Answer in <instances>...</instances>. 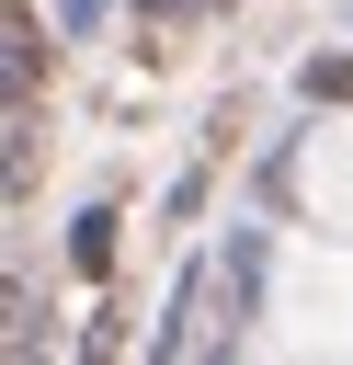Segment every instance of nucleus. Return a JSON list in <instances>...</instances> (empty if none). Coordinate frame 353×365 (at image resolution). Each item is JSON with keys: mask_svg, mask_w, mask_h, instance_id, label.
I'll return each instance as SVG.
<instances>
[{"mask_svg": "<svg viewBox=\"0 0 353 365\" xmlns=\"http://www.w3.org/2000/svg\"><path fill=\"white\" fill-rule=\"evenodd\" d=\"M34 80H46V46H34L23 23H0V103H23Z\"/></svg>", "mask_w": 353, "mask_h": 365, "instance_id": "f257e3e1", "label": "nucleus"}, {"mask_svg": "<svg viewBox=\"0 0 353 365\" xmlns=\"http://www.w3.org/2000/svg\"><path fill=\"white\" fill-rule=\"evenodd\" d=\"M34 342H46V319H34V297L0 274V354H34Z\"/></svg>", "mask_w": 353, "mask_h": 365, "instance_id": "f03ea898", "label": "nucleus"}, {"mask_svg": "<svg viewBox=\"0 0 353 365\" xmlns=\"http://www.w3.org/2000/svg\"><path fill=\"white\" fill-rule=\"evenodd\" d=\"M68 262H80V274H102V262H114V217H102V205L68 228Z\"/></svg>", "mask_w": 353, "mask_h": 365, "instance_id": "7ed1b4c3", "label": "nucleus"}, {"mask_svg": "<svg viewBox=\"0 0 353 365\" xmlns=\"http://www.w3.org/2000/svg\"><path fill=\"white\" fill-rule=\"evenodd\" d=\"M307 91H319V103H353V57H330V68H307Z\"/></svg>", "mask_w": 353, "mask_h": 365, "instance_id": "20e7f679", "label": "nucleus"}, {"mask_svg": "<svg viewBox=\"0 0 353 365\" xmlns=\"http://www.w3.org/2000/svg\"><path fill=\"white\" fill-rule=\"evenodd\" d=\"M148 11H182V0H148Z\"/></svg>", "mask_w": 353, "mask_h": 365, "instance_id": "39448f33", "label": "nucleus"}]
</instances>
